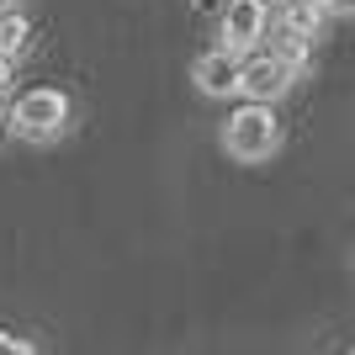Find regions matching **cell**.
I'll list each match as a JSON object with an SVG mask.
<instances>
[{
  "mask_svg": "<svg viewBox=\"0 0 355 355\" xmlns=\"http://www.w3.org/2000/svg\"><path fill=\"white\" fill-rule=\"evenodd\" d=\"M223 148L234 154L239 164H260L282 148V122L270 112V101H244L234 117L223 122Z\"/></svg>",
  "mask_w": 355,
  "mask_h": 355,
  "instance_id": "obj_1",
  "label": "cell"
},
{
  "mask_svg": "<svg viewBox=\"0 0 355 355\" xmlns=\"http://www.w3.org/2000/svg\"><path fill=\"white\" fill-rule=\"evenodd\" d=\"M11 128H16L21 138H32V144L59 138L64 128H69V96H64V90H53V85L27 90V96L16 101V112H11Z\"/></svg>",
  "mask_w": 355,
  "mask_h": 355,
  "instance_id": "obj_2",
  "label": "cell"
},
{
  "mask_svg": "<svg viewBox=\"0 0 355 355\" xmlns=\"http://www.w3.org/2000/svg\"><path fill=\"white\" fill-rule=\"evenodd\" d=\"M223 43L250 53L260 37L270 32V0H223Z\"/></svg>",
  "mask_w": 355,
  "mask_h": 355,
  "instance_id": "obj_3",
  "label": "cell"
},
{
  "mask_svg": "<svg viewBox=\"0 0 355 355\" xmlns=\"http://www.w3.org/2000/svg\"><path fill=\"white\" fill-rule=\"evenodd\" d=\"M286 85H292V64H282L276 53H244V74H239V96H250V101H276V96H286Z\"/></svg>",
  "mask_w": 355,
  "mask_h": 355,
  "instance_id": "obj_4",
  "label": "cell"
},
{
  "mask_svg": "<svg viewBox=\"0 0 355 355\" xmlns=\"http://www.w3.org/2000/svg\"><path fill=\"white\" fill-rule=\"evenodd\" d=\"M239 74H244V53L223 43V48H207V53L196 59L191 80H196L202 96H239Z\"/></svg>",
  "mask_w": 355,
  "mask_h": 355,
  "instance_id": "obj_5",
  "label": "cell"
},
{
  "mask_svg": "<svg viewBox=\"0 0 355 355\" xmlns=\"http://www.w3.org/2000/svg\"><path fill=\"white\" fill-rule=\"evenodd\" d=\"M270 37V53H276V59L282 64H292V74H302L308 69V59H313V32H302V27H292V21H276V27L266 32Z\"/></svg>",
  "mask_w": 355,
  "mask_h": 355,
  "instance_id": "obj_6",
  "label": "cell"
},
{
  "mask_svg": "<svg viewBox=\"0 0 355 355\" xmlns=\"http://www.w3.org/2000/svg\"><path fill=\"white\" fill-rule=\"evenodd\" d=\"M27 43H32V21L21 11H6L0 16V53H11V59H21V53H27Z\"/></svg>",
  "mask_w": 355,
  "mask_h": 355,
  "instance_id": "obj_7",
  "label": "cell"
},
{
  "mask_svg": "<svg viewBox=\"0 0 355 355\" xmlns=\"http://www.w3.org/2000/svg\"><path fill=\"white\" fill-rule=\"evenodd\" d=\"M282 16L292 21V27H302V32L318 37V27H324V16H329V0H286Z\"/></svg>",
  "mask_w": 355,
  "mask_h": 355,
  "instance_id": "obj_8",
  "label": "cell"
},
{
  "mask_svg": "<svg viewBox=\"0 0 355 355\" xmlns=\"http://www.w3.org/2000/svg\"><path fill=\"white\" fill-rule=\"evenodd\" d=\"M32 350H37L32 340H21V334H6V329H0V355H32Z\"/></svg>",
  "mask_w": 355,
  "mask_h": 355,
  "instance_id": "obj_9",
  "label": "cell"
},
{
  "mask_svg": "<svg viewBox=\"0 0 355 355\" xmlns=\"http://www.w3.org/2000/svg\"><path fill=\"white\" fill-rule=\"evenodd\" d=\"M11 69H16V59H11V53H0V90L11 85Z\"/></svg>",
  "mask_w": 355,
  "mask_h": 355,
  "instance_id": "obj_10",
  "label": "cell"
},
{
  "mask_svg": "<svg viewBox=\"0 0 355 355\" xmlns=\"http://www.w3.org/2000/svg\"><path fill=\"white\" fill-rule=\"evenodd\" d=\"M11 6H16V0H0V16H6V11H11Z\"/></svg>",
  "mask_w": 355,
  "mask_h": 355,
  "instance_id": "obj_11",
  "label": "cell"
},
{
  "mask_svg": "<svg viewBox=\"0 0 355 355\" xmlns=\"http://www.w3.org/2000/svg\"><path fill=\"white\" fill-rule=\"evenodd\" d=\"M6 122H11V117H6V106H0V133H6Z\"/></svg>",
  "mask_w": 355,
  "mask_h": 355,
  "instance_id": "obj_12",
  "label": "cell"
},
{
  "mask_svg": "<svg viewBox=\"0 0 355 355\" xmlns=\"http://www.w3.org/2000/svg\"><path fill=\"white\" fill-rule=\"evenodd\" d=\"M329 6H355V0H329Z\"/></svg>",
  "mask_w": 355,
  "mask_h": 355,
  "instance_id": "obj_13",
  "label": "cell"
}]
</instances>
